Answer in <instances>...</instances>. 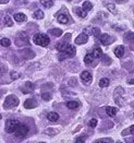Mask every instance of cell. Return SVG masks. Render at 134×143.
Masks as SVG:
<instances>
[{"label":"cell","instance_id":"cell-25","mask_svg":"<svg viewBox=\"0 0 134 143\" xmlns=\"http://www.w3.org/2000/svg\"><path fill=\"white\" fill-rule=\"evenodd\" d=\"M33 17H34L35 19H37V20H40V19L44 18V12H43L42 10H36V11L34 12V14H33Z\"/></svg>","mask_w":134,"mask_h":143},{"label":"cell","instance_id":"cell-15","mask_svg":"<svg viewBox=\"0 0 134 143\" xmlns=\"http://www.w3.org/2000/svg\"><path fill=\"white\" fill-rule=\"evenodd\" d=\"M48 34L54 35V36H56V37H60L62 35V31L60 30V28H51V30L48 31Z\"/></svg>","mask_w":134,"mask_h":143},{"label":"cell","instance_id":"cell-27","mask_svg":"<svg viewBox=\"0 0 134 143\" xmlns=\"http://www.w3.org/2000/svg\"><path fill=\"white\" fill-rule=\"evenodd\" d=\"M0 44H1V46H3V47H9L11 45V42H10L9 38H1Z\"/></svg>","mask_w":134,"mask_h":143},{"label":"cell","instance_id":"cell-26","mask_svg":"<svg viewBox=\"0 0 134 143\" xmlns=\"http://www.w3.org/2000/svg\"><path fill=\"white\" fill-rule=\"evenodd\" d=\"M3 23H4V25H7V26H12V25H13V21L11 20V18H10L9 16H6V17L3 18Z\"/></svg>","mask_w":134,"mask_h":143},{"label":"cell","instance_id":"cell-37","mask_svg":"<svg viewBox=\"0 0 134 143\" xmlns=\"http://www.w3.org/2000/svg\"><path fill=\"white\" fill-rule=\"evenodd\" d=\"M116 1L119 3H123V2H126V0H116Z\"/></svg>","mask_w":134,"mask_h":143},{"label":"cell","instance_id":"cell-18","mask_svg":"<svg viewBox=\"0 0 134 143\" xmlns=\"http://www.w3.org/2000/svg\"><path fill=\"white\" fill-rule=\"evenodd\" d=\"M40 4L45 8H50L54 6V1L53 0H40Z\"/></svg>","mask_w":134,"mask_h":143},{"label":"cell","instance_id":"cell-28","mask_svg":"<svg viewBox=\"0 0 134 143\" xmlns=\"http://www.w3.org/2000/svg\"><path fill=\"white\" fill-rule=\"evenodd\" d=\"M114 140L110 139V138H106V139H99V140H96L95 143H112Z\"/></svg>","mask_w":134,"mask_h":143},{"label":"cell","instance_id":"cell-11","mask_svg":"<svg viewBox=\"0 0 134 143\" xmlns=\"http://www.w3.org/2000/svg\"><path fill=\"white\" fill-rule=\"evenodd\" d=\"M14 20H16L17 21V22H25V21L27 20V18H26V16H25V14L24 13H16V14H14Z\"/></svg>","mask_w":134,"mask_h":143},{"label":"cell","instance_id":"cell-33","mask_svg":"<svg viewBox=\"0 0 134 143\" xmlns=\"http://www.w3.org/2000/svg\"><path fill=\"white\" fill-rule=\"evenodd\" d=\"M10 75H11V78H12V79H18V78H20V73L14 72V71H12V72L10 73Z\"/></svg>","mask_w":134,"mask_h":143},{"label":"cell","instance_id":"cell-19","mask_svg":"<svg viewBox=\"0 0 134 143\" xmlns=\"http://www.w3.org/2000/svg\"><path fill=\"white\" fill-rule=\"evenodd\" d=\"M109 84H110V80L107 79V78H104L99 81V86L100 88H107V86H109Z\"/></svg>","mask_w":134,"mask_h":143},{"label":"cell","instance_id":"cell-34","mask_svg":"<svg viewBox=\"0 0 134 143\" xmlns=\"http://www.w3.org/2000/svg\"><path fill=\"white\" fill-rule=\"evenodd\" d=\"M86 140H85V137H81V138H78L76 140H75V142L76 143H84Z\"/></svg>","mask_w":134,"mask_h":143},{"label":"cell","instance_id":"cell-35","mask_svg":"<svg viewBox=\"0 0 134 143\" xmlns=\"http://www.w3.org/2000/svg\"><path fill=\"white\" fill-rule=\"evenodd\" d=\"M8 2H9V0H0V3H2V4L8 3Z\"/></svg>","mask_w":134,"mask_h":143},{"label":"cell","instance_id":"cell-14","mask_svg":"<svg viewBox=\"0 0 134 143\" xmlns=\"http://www.w3.org/2000/svg\"><path fill=\"white\" fill-rule=\"evenodd\" d=\"M117 113H118V109L115 108V107H107L106 108V114L109 116V117H115L117 115Z\"/></svg>","mask_w":134,"mask_h":143},{"label":"cell","instance_id":"cell-24","mask_svg":"<svg viewBox=\"0 0 134 143\" xmlns=\"http://www.w3.org/2000/svg\"><path fill=\"white\" fill-rule=\"evenodd\" d=\"M68 45H69V44H65V43H58V44L56 45V48L58 49L59 52H63L64 49L68 47Z\"/></svg>","mask_w":134,"mask_h":143},{"label":"cell","instance_id":"cell-10","mask_svg":"<svg viewBox=\"0 0 134 143\" xmlns=\"http://www.w3.org/2000/svg\"><path fill=\"white\" fill-rule=\"evenodd\" d=\"M37 106V102L33 98H28L24 102V107L27 109H31V108H34V107Z\"/></svg>","mask_w":134,"mask_h":143},{"label":"cell","instance_id":"cell-2","mask_svg":"<svg viewBox=\"0 0 134 143\" xmlns=\"http://www.w3.org/2000/svg\"><path fill=\"white\" fill-rule=\"evenodd\" d=\"M114 96H115V102L119 106H122L124 104V90L122 86H119L115 90Z\"/></svg>","mask_w":134,"mask_h":143},{"label":"cell","instance_id":"cell-16","mask_svg":"<svg viewBox=\"0 0 134 143\" xmlns=\"http://www.w3.org/2000/svg\"><path fill=\"white\" fill-rule=\"evenodd\" d=\"M58 22L61 23V24H66V23L69 22L68 16H65V14H63V13L59 14V16H58Z\"/></svg>","mask_w":134,"mask_h":143},{"label":"cell","instance_id":"cell-6","mask_svg":"<svg viewBox=\"0 0 134 143\" xmlns=\"http://www.w3.org/2000/svg\"><path fill=\"white\" fill-rule=\"evenodd\" d=\"M81 80H82V82H83L85 85H88V84L92 83L93 76H92L91 73L88 72V71H84V72L81 73Z\"/></svg>","mask_w":134,"mask_h":143},{"label":"cell","instance_id":"cell-4","mask_svg":"<svg viewBox=\"0 0 134 143\" xmlns=\"http://www.w3.org/2000/svg\"><path fill=\"white\" fill-rule=\"evenodd\" d=\"M14 133H16V137L19 138V139H23L25 138L27 133H28V127L26 125H20L18 126L17 128V130L14 131Z\"/></svg>","mask_w":134,"mask_h":143},{"label":"cell","instance_id":"cell-38","mask_svg":"<svg viewBox=\"0 0 134 143\" xmlns=\"http://www.w3.org/2000/svg\"><path fill=\"white\" fill-rule=\"evenodd\" d=\"M0 119H1V115H0Z\"/></svg>","mask_w":134,"mask_h":143},{"label":"cell","instance_id":"cell-31","mask_svg":"<svg viewBox=\"0 0 134 143\" xmlns=\"http://www.w3.org/2000/svg\"><path fill=\"white\" fill-rule=\"evenodd\" d=\"M88 126L91 128H95L96 126H97V120H96V119H91V120H89V122H88Z\"/></svg>","mask_w":134,"mask_h":143},{"label":"cell","instance_id":"cell-32","mask_svg":"<svg viewBox=\"0 0 134 143\" xmlns=\"http://www.w3.org/2000/svg\"><path fill=\"white\" fill-rule=\"evenodd\" d=\"M42 97H43V99H45V101H50L51 95L49 94V93H43V94H42Z\"/></svg>","mask_w":134,"mask_h":143},{"label":"cell","instance_id":"cell-36","mask_svg":"<svg viewBox=\"0 0 134 143\" xmlns=\"http://www.w3.org/2000/svg\"><path fill=\"white\" fill-rule=\"evenodd\" d=\"M133 129H134V127H133V126H131V127H130V133H131V134H133V133H134Z\"/></svg>","mask_w":134,"mask_h":143},{"label":"cell","instance_id":"cell-13","mask_svg":"<svg viewBox=\"0 0 134 143\" xmlns=\"http://www.w3.org/2000/svg\"><path fill=\"white\" fill-rule=\"evenodd\" d=\"M115 55L118 57V58H121L124 55V47L123 46H117L115 49Z\"/></svg>","mask_w":134,"mask_h":143},{"label":"cell","instance_id":"cell-1","mask_svg":"<svg viewBox=\"0 0 134 143\" xmlns=\"http://www.w3.org/2000/svg\"><path fill=\"white\" fill-rule=\"evenodd\" d=\"M33 40H34V43H35L36 45L43 46V47L48 46V44L50 43V39H49V37L47 36V35H45V34H39V33L34 35Z\"/></svg>","mask_w":134,"mask_h":143},{"label":"cell","instance_id":"cell-8","mask_svg":"<svg viewBox=\"0 0 134 143\" xmlns=\"http://www.w3.org/2000/svg\"><path fill=\"white\" fill-rule=\"evenodd\" d=\"M87 40H88V35L86 33H82V34H80L79 36L75 38V44L83 45V44H85Z\"/></svg>","mask_w":134,"mask_h":143},{"label":"cell","instance_id":"cell-22","mask_svg":"<svg viewBox=\"0 0 134 143\" xmlns=\"http://www.w3.org/2000/svg\"><path fill=\"white\" fill-rule=\"evenodd\" d=\"M66 107L70 108V109H75V108L79 107V103L75 102V101H70V102L66 103Z\"/></svg>","mask_w":134,"mask_h":143},{"label":"cell","instance_id":"cell-12","mask_svg":"<svg viewBox=\"0 0 134 143\" xmlns=\"http://www.w3.org/2000/svg\"><path fill=\"white\" fill-rule=\"evenodd\" d=\"M94 56H93V54L92 53H88L85 57H84V62H85V65H87V66H89V65H92V63L94 62Z\"/></svg>","mask_w":134,"mask_h":143},{"label":"cell","instance_id":"cell-30","mask_svg":"<svg viewBox=\"0 0 134 143\" xmlns=\"http://www.w3.org/2000/svg\"><path fill=\"white\" fill-rule=\"evenodd\" d=\"M92 34L94 35L95 37H98L99 35H100V31H99V28H97V27H94L93 30H92Z\"/></svg>","mask_w":134,"mask_h":143},{"label":"cell","instance_id":"cell-21","mask_svg":"<svg viewBox=\"0 0 134 143\" xmlns=\"http://www.w3.org/2000/svg\"><path fill=\"white\" fill-rule=\"evenodd\" d=\"M92 54H93V56H94V58H100V57L102 56V50H101L99 47H96Z\"/></svg>","mask_w":134,"mask_h":143},{"label":"cell","instance_id":"cell-7","mask_svg":"<svg viewBox=\"0 0 134 143\" xmlns=\"http://www.w3.org/2000/svg\"><path fill=\"white\" fill-rule=\"evenodd\" d=\"M61 53H63L65 57H73L74 55H75L76 50H75V47H74L73 45H68V47H66Z\"/></svg>","mask_w":134,"mask_h":143},{"label":"cell","instance_id":"cell-9","mask_svg":"<svg viewBox=\"0 0 134 143\" xmlns=\"http://www.w3.org/2000/svg\"><path fill=\"white\" fill-rule=\"evenodd\" d=\"M99 42L101 43L102 45H109L111 42H112V39H111V37L109 36L108 34H100V37H99Z\"/></svg>","mask_w":134,"mask_h":143},{"label":"cell","instance_id":"cell-3","mask_svg":"<svg viewBox=\"0 0 134 143\" xmlns=\"http://www.w3.org/2000/svg\"><path fill=\"white\" fill-rule=\"evenodd\" d=\"M18 105H19V98L14 95H9L4 101V108L6 109H11Z\"/></svg>","mask_w":134,"mask_h":143},{"label":"cell","instance_id":"cell-29","mask_svg":"<svg viewBox=\"0 0 134 143\" xmlns=\"http://www.w3.org/2000/svg\"><path fill=\"white\" fill-rule=\"evenodd\" d=\"M106 7H107V9L109 10V11H111L112 13H116L117 11H116V7H115V4H112V3H108V4H106Z\"/></svg>","mask_w":134,"mask_h":143},{"label":"cell","instance_id":"cell-17","mask_svg":"<svg viewBox=\"0 0 134 143\" xmlns=\"http://www.w3.org/2000/svg\"><path fill=\"white\" fill-rule=\"evenodd\" d=\"M47 118H48V120L53 121V122H56V121L59 119V114H57V113H55V111L49 113L48 115H47Z\"/></svg>","mask_w":134,"mask_h":143},{"label":"cell","instance_id":"cell-5","mask_svg":"<svg viewBox=\"0 0 134 143\" xmlns=\"http://www.w3.org/2000/svg\"><path fill=\"white\" fill-rule=\"evenodd\" d=\"M19 126V121L14 119H9L6 122V130L8 133H14V131L17 130V128Z\"/></svg>","mask_w":134,"mask_h":143},{"label":"cell","instance_id":"cell-23","mask_svg":"<svg viewBox=\"0 0 134 143\" xmlns=\"http://www.w3.org/2000/svg\"><path fill=\"white\" fill-rule=\"evenodd\" d=\"M93 9V4L89 1H84L83 2V10L84 11H91Z\"/></svg>","mask_w":134,"mask_h":143},{"label":"cell","instance_id":"cell-20","mask_svg":"<svg viewBox=\"0 0 134 143\" xmlns=\"http://www.w3.org/2000/svg\"><path fill=\"white\" fill-rule=\"evenodd\" d=\"M74 11H75V13L78 14L80 18H86V11H84L83 9H81V8H79V7H76V8L74 9Z\"/></svg>","mask_w":134,"mask_h":143}]
</instances>
